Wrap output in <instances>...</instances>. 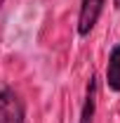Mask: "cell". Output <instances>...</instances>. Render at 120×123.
<instances>
[{
  "mask_svg": "<svg viewBox=\"0 0 120 123\" xmlns=\"http://www.w3.org/2000/svg\"><path fill=\"white\" fill-rule=\"evenodd\" d=\"M26 118V107L19 92L12 88L0 90V123H24Z\"/></svg>",
  "mask_w": 120,
  "mask_h": 123,
  "instance_id": "obj_1",
  "label": "cell"
},
{
  "mask_svg": "<svg viewBox=\"0 0 120 123\" xmlns=\"http://www.w3.org/2000/svg\"><path fill=\"white\" fill-rule=\"evenodd\" d=\"M104 5L106 0H80V12H78V36L80 38H87L94 31L99 17L104 12Z\"/></svg>",
  "mask_w": 120,
  "mask_h": 123,
  "instance_id": "obj_2",
  "label": "cell"
},
{
  "mask_svg": "<svg viewBox=\"0 0 120 123\" xmlns=\"http://www.w3.org/2000/svg\"><path fill=\"white\" fill-rule=\"evenodd\" d=\"M94 114H97V76H90L85 102H82V109H80V121L78 123H94Z\"/></svg>",
  "mask_w": 120,
  "mask_h": 123,
  "instance_id": "obj_3",
  "label": "cell"
},
{
  "mask_svg": "<svg viewBox=\"0 0 120 123\" xmlns=\"http://www.w3.org/2000/svg\"><path fill=\"white\" fill-rule=\"evenodd\" d=\"M106 85L113 92H120V45H115L108 55V66H106Z\"/></svg>",
  "mask_w": 120,
  "mask_h": 123,
  "instance_id": "obj_4",
  "label": "cell"
},
{
  "mask_svg": "<svg viewBox=\"0 0 120 123\" xmlns=\"http://www.w3.org/2000/svg\"><path fill=\"white\" fill-rule=\"evenodd\" d=\"M2 2H5V0H0V5H2Z\"/></svg>",
  "mask_w": 120,
  "mask_h": 123,
  "instance_id": "obj_5",
  "label": "cell"
}]
</instances>
